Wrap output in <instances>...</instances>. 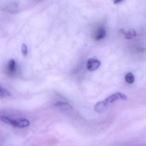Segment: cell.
I'll return each instance as SVG.
<instances>
[{
  "label": "cell",
  "instance_id": "5",
  "mask_svg": "<svg viewBox=\"0 0 146 146\" xmlns=\"http://www.w3.org/2000/svg\"><path fill=\"white\" fill-rule=\"evenodd\" d=\"M106 31L103 28L99 29L96 32V35L95 37V39L96 40H100L106 36Z\"/></svg>",
  "mask_w": 146,
  "mask_h": 146
},
{
  "label": "cell",
  "instance_id": "3",
  "mask_svg": "<svg viewBox=\"0 0 146 146\" xmlns=\"http://www.w3.org/2000/svg\"><path fill=\"white\" fill-rule=\"evenodd\" d=\"M54 106L64 111H70L72 110V106L70 104L63 102H57L54 104Z\"/></svg>",
  "mask_w": 146,
  "mask_h": 146
},
{
  "label": "cell",
  "instance_id": "6",
  "mask_svg": "<svg viewBox=\"0 0 146 146\" xmlns=\"http://www.w3.org/2000/svg\"><path fill=\"white\" fill-rule=\"evenodd\" d=\"M8 69L11 73H14L15 72L16 69V63L14 60H10L8 63Z\"/></svg>",
  "mask_w": 146,
  "mask_h": 146
},
{
  "label": "cell",
  "instance_id": "10",
  "mask_svg": "<svg viewBox=\"0 0 146 146\" xmlns=\"http://www.w3.org/2000/svg\"><path fill=\"white\" fill-rule=\"evenodd\" d=\"M22 52L23 55L26 56L28 54V51L27 46L25 44H23L22 46Z\"/></svg>",
  "mask_w": 146,
  "mask_h": 146
},
{
  "label": "cell",
  "instance_id": "7",
  "mask_svg": "<svg viewBox=\"0 0 146 146\" xmlns=\"http://www.w3.org/2000/svg\"><path fill=\"white\" fill-rule=\"evenodd\" d=\"M135 76L132 73L129 72L127 73L125 76V80L126 82L129 84H132L135 82Z\"/></svg>",
  "mask_w": 146,
  "mask_h": 146
},
{
  "label": "cell",
  "instance_id": "4",
  "mask_svg": "<svg viewBox=\"0 0 146 146\" xmlns=\"http://www.w3.org/2000/svg\"><path fill=\"white\" fill-rule=\"evenodd\" d=\"M29 125L30 122L29 120L25 119H17V120L13 119L12 125L16 127H19V128H24L29 126Z\"/></svg>",
  "mask_w": 146,
  "mask_h": 146
},
{
  "label": "cell",
  "instance_id": "1",
  "mask_svg": "<svg viewBox=\"0 0 146 146\" xmlns=\"http://www.w3.org/2000/svg\"><path fill=\"white\" fill-rule=\"evenodd\" d=\"M127 98L126 96L122 93L117 92L110 96L108 98L102 101L98 102L96 104L94 109L98 113L103 111L109 105L118 100H125Z\"/></svg>",
  "mask_w": 146,
  "mask_h": 146
},
{
  "label": "cell",
  "instance_id": "2",
  "mask_svg": "<svg viewBox=\"0 0 146 146\" xmlns=\"http://www.w3.org/2000/svg\"><path fill=\"white\" fill-rule=\"evenodd\" d=\"M100 65V62L98 60L90 59L87 62V68L89 70L94 71L97 70Z\"/></svg>",
  "mask_w": 146,
  "mask_h": 146
},
{
  "label": "cell",
  "instance_id": "8",
  "mask_svg": "<svg viewBox=\"0 0 146 146\" xmlns=\"http://www.w3.org/2000/svg\"><path fill=\"white\" fill-rule=\"evenodd\" d=\"M11 96V94L9 91H7L6 89L1 87V94L0 97L1 98H5V97H8Z\"/></svg>",
  "mask_w": 146,
  "mask_h": 146
},
{
  "label": "cell",
  "instance_id": "9",
  "mask_svg": "<svg viewBox=\"0 0 146 146\" xmlns=\"http://www.w3.org/2000/svg\"><path fill=\"white\" fill-rule=\"evenodd\" d=\"M125 35L126 36V38L131 39L132 37H135L136 36V32L134 30L131 29L128 31V32L126 34L125 33Z\"/></svg>",
  "mask_w": 146,
  "mask_h": 146
},
{
  "label": "cell",
  "instance_id": "11",
  "mask_svg": "<svg viewBox=\"0 0 146 146\" xmlns=\"http://www.w3.org/2000/svg\"><path fill=\"white\" fill-rule=\"evenodd\" d=\"M123 1V0H113V3L114 4H117L118 3H120Z\"/></svg>",
  "mask_w": 146,
  "mask_h": 146
}]
</instances>
